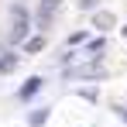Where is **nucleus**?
Returning <instances> with one entry per match:
<instances>
[{
    "instance_id": "1",
    "label": "nucleus",
    "mask_w": 127,
    "mask_h": 127,
    "mask_svg": "<svg viewBox=\"0 0 127 127\" xmlns=\"http://www.w3.org/2000/svg\"><path fill=\"white\" fill-rule=\"evenodd\" d=\"M28 28H31L28 10H24L21 3H10V31H7V38L10 41H24L28 38Z\"/></svg>"
},
{
    "instance_id": "2",
    "label": "nucleus",
    "mask_w": 127,
    "mask_h": 127,
    "mask_svg": "<svg viewBox=\"0 0 127 127\" xmlns=\"http://www.w3.org/2000/svg\"><path fill=\"white\" fill-rule=\"evenodd\" d=\"M106 76H110V69L100 62H83V65L65 69V79H106Z\"/></svg>"
},
{
    "instance_id": "3",
    "label": "nucleus",
    "mask_w": 127,
    "mask_h": 127,
    "mask_svg": "<svg viewBox=\"0 0 127 127\" xmlns=\"http://www.w3.org/2000/svg\"><path fill=\"white\" fill-rule=\"evenodd\" d=\"M93 28H100V31H110V28H117V17H113L110 10H96V14H93Z\"/></svg>"
},
{
    "instance_id": "4",
    "label": "nucleus",
    "mask_w": 127,
    "mask_h": 127,
    "mask_svg": "<svg viewBox=\"0 0 127 127\" xmlns=\"http://www.w3.org/2000/svg\"><path fill=\"white\" fill-rule=\"evenodd\" d=\"M17 69V55L14 52H0V72L7 76V72H14Z\"/></svg>"
},
{
    "instance_id": "5",
    "label": "nucleus",
    "mask_w": 127,
    "mask_h": 127,
    "mask_svg": "<svg viewBox=\"0 0 127 127\" xmlns=\"http://www.w3.org/2000/svg\"><path fill=\"white\" fill-rule=\"evenodd\" d=\"M55 7H59V0H41V28H48L52 14H55Z\"/></svg>"
},
{
    "instance_id": "6",
    "label": "nucleus",
    "mask_w": 127,
    "mask_h": 127,
    "mask_svg": "<svg viewBox=\"0 0 127 127\" xmlns=\"http://www.w3.org/2000/svg\"><path fill=\"white\" fill-rule=\"evenodd\" d=\"M38 89H41V79H28V86L21 89V100H31V96H34Z\"/></svg>"
},
{
    "instance_id": "7",
    "label": "nucleus",
    "mask_w": 127,
    "mask_h": 127,
    "mask_svg": "<svg viewBox=\"0 0 127 127\" xmlns=\"http://www.w3.org/2000/svg\"><path fill=\"white\" fill-rule=\"evenodd\" d=\"M45 48V38H24V52L31 55V52H41Z\"/></svg>"
},
{
    "instance_id": "8",
    "label": "nucleus",
    "mask_w": 127,
    "mask_h": 127,
    "mask_svg": "<svg viewBox=\"0 0 127 127\" xmlns=\"http://www.w3.org/2000/svg\"><path fill=\"white\" fill-rule=\"evenodd\" d=\"M45 120H48V106H41V110L31 113V127H45Z\"/></svg>"
},
{
    "instance_id": "9",
    "label": "nucleus",
    "mask_w": 127,
    "mask_h": 127,
    "mask_svg": "<svg viewBox=\"0 0 127 127\" xmlns=\"http://www.w3.org/2000/svg\"><path fill=\"white\" fill-rule=\"evenodd\" d=\"M86 52H103V38H96V41L86 45Z\"/></svg>"
},
{
    "instance_id": "10",
    "label": "nucleus",
    "mask_w": 127,
    "mask_h": 127,
    "mask_svg": "<svg viewBox=\"0 0 127 127\" xmlns=\"http://www.w3.org/2000/svg\"><path fill=\"white\" fill-rule=\"evenodd\" d=\"M79 7H83V10H89V7H96V0H79Z\"/></svg>"
},
{
    "instance_id": "11",
    "label": "nucleus",
    "mask_w": 127,
    "mask_h": 127,
    "mask_svg": "<svg viewBox=\"0 0 127 127\" xmlns=\"http://www.w3.org/2000/svg\"><path fill=\"white\" fill-rule=\"evenodd\" d=\"M117 113H120V117H124V120H127V110H124V106H117Z\"/></svg>"
},
{
    "instance_id": "12",
    "label": "nucleus",
    "mask_w": 127,
    "mask_h": 127,
    "mask_svg": "<svg viewBox=\"0 0 127 127\" xmlns=\"http://www.w3.org/2000/svg\"><path fill=\"white\" fill-rule=\"evenodd\" d=\"M124 38H127V28H124Z\"/></svg>"
}]
</instances>
